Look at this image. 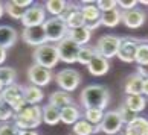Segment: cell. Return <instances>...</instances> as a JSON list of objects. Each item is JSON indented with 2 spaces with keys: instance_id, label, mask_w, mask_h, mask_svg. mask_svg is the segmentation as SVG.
<instances>
[{
  "instance_id": "obj_1",
  "label": "cell",
  "mask_w": 148,
  "mask_h": 135,
  "mask_svg": "<svg viewBox=\"0 0 148 135\" xmlns=\"http://www.w3.org/2000/svg\"><path fill=\"white\" fill-rule=\"evenodd\" d=\"M79 100L86 109L96 108V109L104 111L108 105V100H110V93L102 85H89L81 91Z\"/></svg>"
},
{
  "instance_id": "obj_2",
  "label": "cell",
  "mask_w": 148,
  "mask_h": 135,
  "mask_svg": "<svg viewBox=\"0 0 148 135\" xmlns=\"http://www.w3.org/2000/svg\"><path fill=\"white\" fill-rule=\"evenodd\" d=\"M14 126L18 131H32L37 129L43 122V109L38 105H28L18 114H14Z\"/></svg>"
},
{
  "instance_id": "obj_3",
  "label": "cell",
  "mask_w": 148,
  "mask_h": 135,
  "mask_svg": "<svg viewBox=\"0 0 148 135\" xmlns=\"http://www.w3.org/2000/svg\"><path fill=\"white\" fill-rule=\"evenodd\" d=\"M32 58H34V64L37 65H41L47 70L53 68L58 64L60 58H58V52H57V46L51 44V43H46L40 47H37L34 53H32Z\"/></svg>"
},
{
  "instance_id": "obj_4",
  "label": "cell",
  "mask_w": 148,
  "mask_h": 135,
  "mask_svg": "<svg viewBox=\"0 0 148 135\" xmlns=\"http://www.w3.org/2000/svg\"><path fill=\"white\" fill-rule=\"evenodd\" d=\"M45 32H46V36H47V43H58L64 40L69 34V29H67V24L64 23V20L61 17H49L46 18L45 24Z\"/></svg>"
},
{
  "instance_id": "obj_5",
  "label": "cell",
  "mask_w": 148,
  "mask_h": 135,
  "mask_svg": "<svg viewBox=\"0 0 148 135\" xmlns=\"http://www.w3.org/2000/svg\"><path fill=\"white\" fill-rule=\"evenodd\" d=\"M55 82L58 84V87L66 93H72L79 87L81 76L75 68H63L60 70L55 76Z\"/></svg>"
},
{
  "instance_id": "obj_6",
  "label": "cell",
  "mask_w": 148,
  "mask_h": 135,
  "mask_svg": "<svg viewBox=\"0 0 148 135\" xmlns=\"http://www.w3.org/2000/svg\"><path fill=\"white\" fill-rule=\"evenodd\" d=\"M121 44V38L114 35H104L98 40V44L95 46V50L98 55H101L102 58L110 59L113 56L118 55V49Z\"/></svg>"
},
{
  "instance_id": "obj_7",
  "label": "cell",
  "mask_w": 148,
  "mask_h": 135,
  "mask_svg": "<svg viewBox=\"0 0 148 135\" xmlns=\"http://www.w3.org/2000/svg\"><path fill=\"white\" fill-rule=\"evenodd\" d=\"M57 46V52H58V58L60 61H63L66 64H73L76 62V59H78V53H79V46L75 44V43L69 38V36H66L64 40H61L58 43Z\"/></svg>"
},
{
  "instance_id": "obj_8",
  "label": "cell",
  "mask_w": 148,
  "mask_h": 135,
  "mask_svg": "<svg viewBox=\"0 0 148 135\" xmlns=\"http://www.w3.org/2000/svg\"><path fill=\"white\" fill-rule=\"evenodd\" d=\"M46 21V9L38 3H34L31 8L26 9V12L21 18L23 28H34V26H43Z\"/></svg>"
},
{
  "instance_id": "obj_9",
  "label": "cell",
  "mask_w": 148,
  "mask_h": 135,
  "mask_svg": "<svg viewBox=\"0 0 148 135\" xmlns=\"http://www.w3.org/2000/svg\"><path fill=\"white\" fill-rule=\"evenodd\" d=\"M28 79L31 85H35V87H46V85L52 80V72L47 70L41 65H37V64H32L28 68Z\"/></svg>"
},
{
  "instance_id": "obj_10",
  "label": "cell",
  "mask_w": 148,
  "mask_h": 135,
  "mask_svg": "<svg viewBox=\"0 0 148 135\" xmlns=\"http://www.w3.org/2000/svg\"><path fill=\"white\" fill-rule=\"evenodd\" d=\"M21 40L28 46H34L35 49L47 43V36L43 26H34V28H25L21 32Z\"/></svg>"
},
{
  "instance_id": "obj_11",
  "label": "cell",
  "mask_w": 148,
  "mask_h": 135,
  "mask_svg": "<svg viewBox=\"0 0 148 135\" xmlns=\"http://www.w3.org/2000/svg\"><path fill=\"white\" fill-rule=\"evenodd\" d=\"M139 47V41L136 38H131V36H127V38H121V44L118 49V58L122 62H134V56H136V50Z\"/></svg>"
},
{
  "instance_id": "obj_12",
  "label": "cell",
  "mask_w": 148,
  "mask_h": 135,
  "mask_svg": "<svg viewBox=\"0 0 148 135\" xmlns=\"http://www.w3.org/2000/svg\"><path fill=\"white\" fill-rule=\"evenodd\" d=\"M99 126H101V132L107 134V135H116L121 132L124 123L121 120L118 111H108L104 114V118Z\"/></svg>"
},
{
  "instance_id": "obj_13",
  "label": "cell",
  "mask_w": 148,
  "mask_h": 135,
  "mask_svg": "<svg viewBox=\"0 0 148 135\" xmlns=\"http://www.w3.org/2000/svg\"><path fill=\"white\" fill-rule=\"evenodd\" d=\"M61 18L64 20V23L67 24V29H76V28H83L86 24L84 15L81 12L79 6H75V5H69L67 3V9L64 11V14L61 15Z\"/></svg>"
},
{
  "instance_id": "obj_14",
  "label": "cell",
  "mask_w": 148,
  "mask_h": 135,
  "mask_svg": "<svg viewBox=\"0 0 148 135\" xmlns=\"http://www.w3.org/2000/svg\"><path fill=\"white\" fill-rule=\"evenodd\" d=\"M2 99H3V105L11 108L18 100L23 99V87L20 84H12L9 87H5V90L2 91Z\"/></svg>"
},
{
  "instance_id": "obj_15",
  "label": "cell",
  "mask_w": 148,
  "mask_h": 135,
  "mask_svg": "<svg viewBox=\"0 0 148 135\" xmlns=\"http://www.w3.org/2000/svg\"><path fill=\"white\" fill-rule=\"evenodd\" d=\"M122 21L124 24L130 29H136L140 28L145 23V12L140 9H130V11H124L122 12Z\"/></svg>"
},
{
  "instance_id": "obj_16",
  "label": "cell",
  "mask_w": 148,
  "mask_h": 135,
  "mask_svg": "<svg viewBox=\"0 0 148 135\" xmlns=\"http://www.w3.org/2000/svg\"><path fill=\"white\" fill-rule=\"evenodd\" d=\"M18 40V32L15 30L12 26L2 24L0 26V47L8 50L11 49Z\"/></svg>"
},
{
  "instance_id": "obj_17",
  "label": "cell",
  "mask_w": 148,
  "mask_h": 135,
  "mask_svg": "<svg viewBox=\"0 0 148 135\" xmlns=\"http://www.w3.org/2000/svg\"><path fill=\"white\" fill-rule=\"evenodd\" d=\"M87 68H89L90 74H93V76H104L108 68H110V62H108V59L102 58L101 55H96L92 58V61L87 64Z\"/></svg>"
},
{
  "instance_id": "obj_18",
  "label": "cell",
  "mask_w": 148,
  "mask_h": 135,
  "mask_svg": "<svg viewBox=\"0 0 148 135\" xmlns=\"http://www.w3.org/2000/svg\"><path fill=\"white\" fill-rule=\"evenodd\" d=\"M127 135H148V118L145 117H136L131 123L125 126Z\"/></svg>"
},
{
  "instance_id": "obj_19",
  "label": "cell",
  "mask_w": 148,
  "mask_h": 135,
  "mask_svg": "<svg viewBox=\"0 0 148 135\" xmlns=\"http://www.w3.org/2000/svg\"><path fill=\"white\" fill-rule=\"evenodd\" d=\"M23 99L28 105H38L45 99V93L40 87L28 85V87H23Z\"/></svg>"
},
{
  "instance_id": "obj_20",
  "label": "cell",
  "mask_w": 148,
  "mask_h": 135,
  "mask_svg": "<svg viewBox=\"0 0 148 135\" xmlns=\"http://www.w3.org/2000/svg\"><path fill=\"white\" fill-rule=\"evenodd\" d=\"M49 105L58 108V109H63V108L69 106V105H73L72 103V96L70 93H66L63 90H58V91H53L49 97Z\"/></svg>"
},
{
  "instance_id": "obj_21",
  "label": "cell",
  "mask_w": 148,
  "mask_h": 135,
  "mask_svg": "<svg viewBox=\"0 0 148 135\" xmlns=\"http://www.w3.org/2000/svg\"><path fill=\"white\" fill-rule=\"evenodd\" d=\"M67 36L70 40H72L75 44H78L79 47H83L84 44H87V43L90 41L92 38V32L89 29H86L84 26L83 28H76V29H70Z\"/></svg>"
},
{
  "instance_id": "obj_22",
  "label": "cell",
  "mask_w": 148,
  "mask_h": 135,
  "mask_svg": "<svg viewBox=\"0 0 148 135\" xmlns=\"http://www.w3.org/2000/svg\"><path fill=\"white\" fill-rule=\"evenodd\" d=\"M79 109L76 108L75 105H69V106H66L63 108V109H60V120H61L64 125H75L76 122L79 120Z\"/></svg>"
},
{
  "instance_id": "obj_23",
  "label": "cell",
  "mask_w": 148,
  "mask_h": 135,
  "mask_svg": "<svg viewBox=\"0 0 148 135\" xmlns=\"http://www.w3.org/2000/svg\"><path fill=\"white\" fill-rule=\"evenodd\" d=\"M142 79L139 74H131L130 78H127L124 85V91L127 93V96H133V94H142Z\"/></svg>"
},
{
  "instance_id": "obj_24",
  "label": "cell",
  "mask_w": 148,
  "mask_h": 135,
  "mask_svg": "<svg viewBox=\"0 0 148 135\" xmlns=\"http://www.w3.org/2000/svg\"><path fill=\"white\" fill-rule=\"evenodd\" d=\"M127 108H130L133 112H142L145 109V105H147V97L142 96V94H133V96H127L125 97V103Z\"/></svg>"
},
{
  "instance_id": "obj_25",
  "label": "cell",
  "mask_w": 148,
  "mask_h": 135,
  "mask_svg": "<svg viewBox=\"0 0 148 135\" xmlns=\"http://www.w3.org/2000/svg\"><path fill=\"white\" fill-rule=\"evenodd\" d=\"M121 21H122V12H121L118 8L101 14V24L102 26H107V28H114V26H118Z\"/></svg>"
},
{
  "instance_id": "obj_26",
  "label": "cell",
  "mask_w": 148,
  "mask_h": 135,
  "mask_svg": "<svg viewBox=\"0 0 148 135\" xmlns=\"http://www.w3.org/2000/svg\"><path fill=\"white\" fill-rule=\"evenodd\" d=\"M45 9L51 14V17H61L67 9V2L64 0H47L45 3Z\"/></svg>"
},
{
  "instance_id": "obj_27",
  "label": "cell",
  "mask_w": 148,
  "mask_h": 135,
  "mask_svg": "<svg viewBox=\"0 0 148 135\" xmlns=\"http://www.w3.org/2000/svg\"><path fill=\"white\" fill-rule=\"evenodd\" d=\"M43 122L49 126H55L60 122V109L52 105H46L43 108Z\"/></svg>"
},
{
  "instance_id": "obj_28",
  "label": "cell",
  "mask_w": 148,
  "mask_h": 135,
  "mask_svg": "<svg viewBox=\"0 0 148 135\" xmlns=\"http://www.w3.org/2000/svg\"><path fill=\"white\" fill-rule=\"evenodd\" d=\"M81 12L84 15L86 21H95V20H101V11L98 9L96 3L92 2H84L81 6Z\"/></svg>"
},
{
  "instance_id": "obj_29",
  "label": "cell",
  "mask_w": 148,
  "mask_h": 135,
  "mask_svg": "<svg viewBox=\"0 0 148 135\" xmlns=\"http://www.w3.org/2000/svg\"><path fill=\"white\" fill-rule=\"evenodd\" d=\"M72 131H73V135H93L95 134V126L87 120H84V118H79L73 125Z\"/></svg>"
},
{
  "instance_id": "obj_30",
  "label": "cell",
  "mask_w": 148,
  "mask_h": 135,
  "mask_svg": "<svg viewBox=\"0 0 148 135\" xmlns=\"http://www.w3.org/2000/svg\"><path fill=\"white\" fill-rule=\"evenodd\" d=\"M5 12H6L11 18H14V20H20L23 18V15L26 12V9L23 8H20L17 3L14 2V0H9V2L5 3Z\"/></svg>"
},
{
  "instance_id": "obj_31",
  "label": "cell",
  "mask_w": 148,
  "mask_h": 135,
  "mask_svg": "<svg viewBox=\"0 0 148 135\" xmlns=\"http://www.w3.org/2000/svg\"><path fill=\"white\" fill-rule=\"evenodd\" d=\"M104 112L102 109H96V108H90V109H86L84 112V120H87L89 123H92L93 126L101 125L102 118H104Z\"/></svg>"
},
{
  "instance_id": "obj_32",
  "label": "cell",
  "mask_w": 148,
  "mask_h": 135,
  "mask_svg": "<svg viewBox=\"0 0 148 135\" xmlns=\"http://www.w3.org/2000/svg\"><path fill=\"white\" fill-rule=\"evenodd\" d=\"M96 55V50L95 47H90V46H83L79 49V53H78V59H76V62L83 64V65H87L92 58Z\"/></svg>"
},
{
  "instance_id": "obj_33",
  "label": "cell",
  "mask_w": 148,
  "mask_h": 135,
  "mask_svg": "<svg viewBox=\"0 0 148 135\" xmlns=\"http://www.w3.org/2000/svg\"><path fill=\"white\" fill-rule=\"evenodd\" d=\"M15 70L11 67H0V82H2L5 87H9V85L15 84Z\"/></svg>"
},
{
  "instance_id": "obj_34",
  "label": "cell",
  "mask_w": 148,
  "mask_h": 135,
  "mask_svg": "<svg viewBox=\"0 0 148 135\" xmlns=\"http://www.w3.org/2000/svg\"><path fill=\"white\" fill-rule=\"evenodd\" d=\"M134 62L138 65H145L148 64V43H139V47L136 50Z\"/></svg>"
},
{
  "instance_id": "obj_35",
  "label": "cell",
  "mask_w": 148,
  "mask_h": 135,
  "mask_svg": "<svg viewBox=\"0 0 148 135\" xmlns=\"http://www.w3.org/2000/svg\"><path fill=\"white\" fill-rule=\"evenodd\" d=\"M118 112H119V117H121V120H122V123H124L125 126H127L128 123H131L136 117H138V114H136V112H133L130 108H127L125 105L121 106L119 109H118Z\"/></svg>"
},
{
  "instance_id": "obj_36",
  "label": "cell",
  "mask_w": 148,
  "mask_h": 135,
  "mask_svg": "<svg viewBox=\"0 0 148 135\" xmlns=\"http://www.w3.org/2000/svg\"><path fill=\"white\" fill-rule=\"evenodd\" d=\"M96 6L98 9L102 12H107V11H112V9H116L118 6V2L116 0H99V2H96Z\"/></svg>"
},
{
  "instance_id": "obj_37",
  "label": "cell",
  "mask_w": 148,
  "mask_h": 135,
  "mask_svg": "<svg viewBox=\"0 0 148 135\" xmlns=\"http://www.w3.org/2000/svg\"><path fill=\"white\" fill-rule=\"evenodd\" d=\"M18 129L14 126V123H0V135H17Z\"/></svg>"
},
{
  "instance_id": "obj_38",
  "label": "cell",
  "mask_w": 148,
  "mask_h": 135,
  "mask_svg": "<svg viewBox=\"0 0 148 135\" xmlns=\"http://www.w3.org/2000/svg\"><path fill=\"white\" fill-rule=\"evenodd\" d=\"M138 3H139L138 0H119L118 6H121L124 11H130V9H134Z\"/></svg>"
},
{
  "instance_id": "obj_39",
  "label": "cell",
  "mask_w": 148,
  "mask_h": 135,
  "mask_svg": "<svg viewBox=\"0 0 148 135\" xmlns=\"http://www.w3.org/2000/svg\"><path fill=\"white\" fill-rule=\"evenodd\" d=\"M136 70H138L136 74H139L142 79H148V64H145V65H138Z\"/></svg>"
},
{
  "instance_id": "obj_40",
  "label": "cell",
  "mask_w": 148,
  "mask_h": 135,
  "mask_svg": "<svg viewBox=\"0 0 148 135\" xmlns=\"http://www.w3.org/2000/svg\"><path fill=\"white\" fill-rule=\"evenodd\" d=\"M99 26H101V20H95V21H86L84 28H86V29H89V30L92 32V30L98 29Z\"/></svg>"
},
{
  "instance_id": "obj_41",
  "label": "cell",
  "mask_w": 148,
  "mask_h": 135,
  "mask_svg": "<svg viewBox=\"0 0 148 135\" xmlns=\"http://www.w3.org/2000/svg\"><path fill=\"white\" fill-rule=\"evenodd\" d=\"M142 96L148 97V79H144L142 82Z\"/></svg>"
},
{
  "instance_id": "obj_42",
  "label": "cell",
  "mask_w": 148,
  "mask_h": 135,
  "mask_svg": "<svg viewBox=\"0 0 148 135\" xmlns=\"http://www.w3.org/2000/svg\"><path fill=\"white\" fill-rule=\"evenodd\" d=\"M5 61H6V50L0 47V67H2V64H3Z\"/></svg>"
},
{
  "instance_id": "obj_43",
  "label": "cell",
  "mask_w": 148,
  "mask_h": 135,
  "mask_svg": "<svg viewBox=\"0 0 148 135\" xmlns=\"http://www.w3.org/2000/svg\"><path fill=\"white\" fill-rule=\"evenodd\" d=\"M17 135H38L35 131H18Z\"/></svg>"
},
{
  "instance_id": "obj_44",
  "label": "cell",
  "mask_w": 148,
  "mask_h": 135,
  "mask_svg": "<svg viewBox=\"0 0 148 135\" xmlns=\"http://www.w3.org/2000/svg\"><path fill=\"white\" fill-rule=\"evenodd\" d=\"M3 14H5V3L0 2V18L3 17Z\"/></svg>"
},
{
  "instance_id": "obj_45",
  "label": "cell",
  "mask_w": 148,
  "mask_h": 135,
  "mask_svg": "<svg viewBox=\"0 0 148 135\" xmlns=\"http://www.w3.org/2000/svg\"><path fill=\"white\" fill-rule=\"evenodd\" d=\"M3 90H5V85H3L2 82H0V93H2V91H3Z\"/></svg>"
},
{
  "instance_id": "obj_46",
  "label": "cell",
  "mask_w": 148,
  "mask_h": 135,
  "mask_svg": "<svg viewBox=\"0 0 148 135\" xmlns=\"http://www.w3.org/2000/svg\"><path fill=\"white\" fill-rule=\"evenodd\" d=\"M0 106H3V99H2V93H0Z\"/></svg>"
},
{
  "instance_id": "obj_47",
  "label": "cell",
  "mask_w": 148,
  "mask_h": 135,
  "mask_svg": "<svg viewBox=\"0 0 148 135\" xmlns=\"http://www.w3.org/2000/svg\"><path fill=\"white\" fill-rule=\"evenodd\" d=\"M140 3H142V5H148V0H142Z\"/></svg>"
},
{
  "instance_id": "obj_48",
  "label": "cell",
  "mask_w": 148,
  "mask_h": 135,
  "mask_svg": "<svg viewBox=\"0 0 148 135\" xmlns=\"http://www.w3.org/2000/svg\"><path fill=\"white\" fill-rule=\"evenodd\" d=\"M0 123H2V106H0Z\"/></svg>"
},
{
  "instance_id": "obj_49",
  "label": "cell",
  "mask_w": 148,
  "mask_h": 135,
  "mask_svg": "<svg viewBox=\"0 0 148 135\" xmlns=\"http://www.w3.org/2000/svg\"><path fill=\"white\" fill-rule=\"evenodd\" d=\"M119 135H127V134H125L124 131H121V132H119Z\"/></svg>"
},
{
  "instance_id": "obj_50",
  "label": "cell",
  "mask_w": 148,
  "mask_h": 135,
  "mask_svg": "<svg viewBox=\"0 0 148 135\" xmlns=\"http://www.w3.org/2000/svg\"><path fill=\"white\" fill-rule=\"evenodd\" d=\"M72 135H73V134H72Z\"/></svg>"
}]
</instances>
